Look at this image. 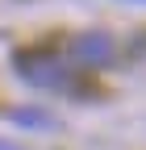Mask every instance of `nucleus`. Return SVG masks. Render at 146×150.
<instances>
[{
  "label": "nucleus",
  "mask_w": 146,
  "mask_h": 150,
  "mask_svg": "<svg viewBox=\"0 0 146 150\" xmlns=\"http://www.w3.org/2000/svg\"><path fill=\"white\" fill-rule=\"evenodd\" d=\"M13 67L33 88H59V83H67V63H59L50 50H21Z\"/></svg>",
  "instance_id": "f257e3e1"
},
{
  "label": "nucleus",
  "mask_w": 146,
  "mask_h": 150,
  "mask_svg": "<svg viewBox=\"0 0 146 150\" xmlns=\"http://www.w3.org/2000/svg\"><path fill=\"white\" fill-rule=\"evenodd\" d=\"M71 63L84 67V71H96V67H108L113 63V38L104 29H84L71 38Z\"/></svg>",
  "instance_id": "f03ea898"
},
{
  "label": "nucleus",
  "mask_w": 146,
  "mask_h": 150,
  "mask_svg": "<svg viewBox=\"0 0 146 150\" xmlns=\"http://www.w3.org/2000/svg\"><path fill=\"white\" fill-rule=\"evenodd\" d=\"M13 117H17V121H33V125H54V121L46 117V112H38V108H17Z\"/></svg>",
  "instance_id": "7ed1b4c3"
},
{
  "label": "nucleus",
  "mask_w": 146,
  "mask_h": 150,
  "mask_svg": "<svg viewBox=\"0 0 146 150\" xmlns=\"http://www.w3.org/2000/svg\"><path fill=\"white\" fill-rule=\"evenodd\" d=\"M0 150H21L17 142H9V138H0Z\"/></svg>",
  "instance_id": "20e7f679"
},
{
  "label": "nucleus",
  "mask_w": 146,
  "mask_h": 150,
  "mask_svg": "<svg viewBox=\"0 0 146 150\" xmlns=\"http://www.w3.org/2000/svg\"><path fill=\"white\" fill-rule=\"evenodd\" d=\"M138 4H146V0H138Z\"/></svg>",
  "instance_id": "39448f33"
}]
</instances>
